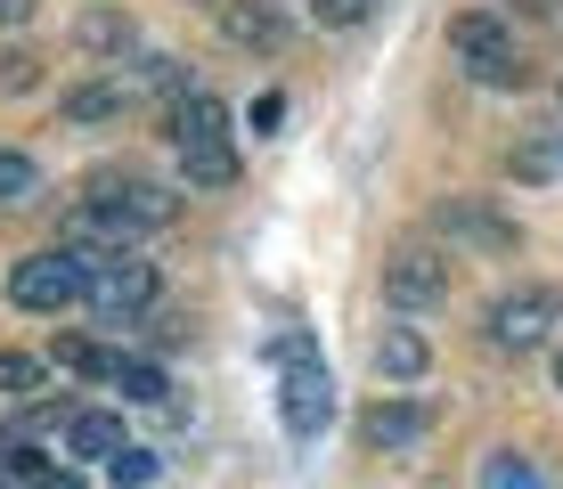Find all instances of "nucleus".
<instances>
[{"instance_id": "1", "label": "nucleus", "mask_w": 563, "mask_h": 489, "mask_svg": "<svg viewBox=\"0 0 563 489\" xmlns=\"http://www.w3.org/2000/svg\"><path fill=\"white\" fill-rule=\"evenodd\" d=\"M450 57H457V74L465 82H482V90H522V49H515V33L498 25L490 9H465L450 16Z\"/></svg>"}, {"instance_id": "21", "label": "nucleus", "mask_w": 563, "mask_h": 489, "mask_svg": "<svg viewBox=\"0 0 563 489\" xmlns=\"http://www.w3.org/2000/svg\"><path fill=\"white\" fill-rule=\"evenodd\" d=\"M25 196H42V171H33V155L0 147V204H25Z\"/></svg>"}, {"instance_id": "18", "label": "nucleus", "mask_w": 563, "mask_h": 489, "mask_svg": "<svg viewBox=\"0 0 563 489\" xmlns=\"http://www.w3.org/2000/svg\"><path fill=\"white\" fill-rule=\"evenodd\" d=\"M180 171H188V188H229V180H238V147H188L180 155Z\"/></svg>"}, {"instance_id": "4", "label": "nucleus", "mask_w": 563, "mask_h": 489, "mask_svg": "<svg viewBox=\"0 0 563 489\" xmlns=\"http://www.w3.org/2000/svg\"><path fill=\"white\" fill-rule=\"evenodd\" d=\"M384 302H400V310H433V302H450V253H433V245H400L393 262H384Z\"/></svg>"}, {"instance_id": "16", "label": "nucleus", "mask_w": 563, "mask_h": 489, "mask_svg": "<svg viewBox=\"0 0 563 489\" xmlns=\"http://www.w3.org/2000/svg\"><path fill=\"white\" fill-rule=\"evenodd\" d=\"M74 42H82L90 57H123L131 42H140V25H131V16H123V9H90V16H82V25H74Z\"/></svg>"}, {"instance_id": "9", "label": "nucleus", "mask_w": 563, "mask_h": 489, "mask_svg": "<svg viewBox=\"0 0 563 489\" xmlns=\"http://www.w3.org/2000/svg\"><path fill=\"white\" fill-rule=\"evenodd\" d=\"M433 433V408H417V400H376L360 416V448H409Z\"/></svg>"}, {"instance_id": "23", "label": "nucleus", "mask_w": 563, "mask_h": 489, "mask_svg": "<svg viewBox=\"0 0 563 489\" xmlns=\"http://www.w3.org/2000/svg\"><path fill=\"white\" fill-rule=\"evenodd\" d=\"M42 391V359H25V351H0V400H33Z\"/></svg>"}, {"instance_id": "15", "label": "nucleus", "mask_w": 563, "mask_h": 489, "mask_svg": "<svg viewBox=\"0 0 563 489\" xmlns=\"http://www.w3.org/2000/svg\"><path fill=\"white\" fill-rule=\"evenodd\" d=\"M0 489H82V481H74V465L42 457V448H16V457L0 465Z\"/></svg>"}, {"instance_id": "17", "label": "nucleus", "mask_w": 563, "mask_h": 489, "mask_svg": "<svg viewBox=\"0 0 563 489\" xmlns=\"http://www.w3.org/2000/svg\"><path fill=\"white\" fill-rule=\"evenodd\" d=\"M507 171H515V180H555V171H563V131H531V140H515Z\"/></svg>"}, {"instance_id": "5", "label": "nucleus", "mask_w": 563, "mask_h": 489, "mask_svg": "<svg viewBox=\"0 0 563 489\" xmlns=\"http://www.w3.org/2000/svg\"><path fill=\"white\" fill-rule=\"evenodd\" d=\"M278 416H286V433L295 441H319L327 433V416H335V384H327V367L319 359H295V367H278Z\"/></svg>"}, {"instance_id": "25", "label": "nucleus", "mask_w": 563, "mask_h": 489, "mask_svg": "<svg viewBox=\"0 0 563 489\" xmlns=\"http://www.w3.org/2000/svg\"><path fill=\"white\" fill-rule=\"evenodd\" d=\"M107 474H114V489H147V481H155V457H147V448H123Z\"/></svg>"}, {"instance_id": "10", "label": "nucleus", "mask_w": 563, "mask_h": 489, "mask_svg": "<svg viewBox=\"0 0 563 489\" xmlns=\"http://www.w3.org/2000/svg\"><path fill=\"white\" fill-rule=\"evenodd\" d=\"M424 367H433V343H424L417 326H384L376 335V376L384 384H417Z\"/></svg>"}, {"instance_id": "7", "label": "nucleus", "mask_w": 563, "mask_h": 489, "mask_svg": "<svg viewBox=\"0 0 563 489\" xmlns=\"http://www.w3.org/2000/svg\"><path fill=\"white\" fill-rule=\"evenodd\" d=\"M548 326H555V293L548 286H515V293L490 302V343L498 351H539Z\"/></svg>"}, {"instance_id": "8", "label": "nucleus", "mask_w": 563, "mask_h": 489, "mask_svg": "<svg viewBox=\"0 0 563 489\" xmlns=\"http://www.w3.org/2000/svg\"><path fill=\"white\" fill-rule=\"evenodd\" d=\"M164 131H172V147H221L229 140V107L212 90H188V98H172V114H164Z\"/></svg>"}, {"instance_id": "6", "label": "nucleus", "mask_w": 563, "mask_h": 489, "mask_svg": "<svg viewBox=\"0 0 563 489\" xmlns=\"http://www.w3.org/2000/svg\"><path fill=\"white\" fill-rule=\"evenodd\" d=\"M131 245H140V221L123 204H107V196L66 212V253H82V262H107V253H131Z\"/></svg>"}, {"instance_id": "12", "label": "nucleus", "mask_w": 563, "mask_h": 489, "mask_svg": "<svg viewBox=\"0 0 563 489\" xmlns=\"http://www.w3.org/2000/svg\"><path fill=\"white\" fill-rule=\"evenodd\" d=\"M123 424H114V416H99V408H74V416H66V457H123Z\"/></svg>"}, {"instance_id": "3", "label": "nucleus", "mask_w": 563, "mask_h": 489, "mask_svg": "<svg viewBox=\"0 0 563 489\" xmlns=\"http://www.w3.org/2000/svg\"><path fill=\"white\" fill-rule=\"evenodd\" d=\"M90 278H82V302L99 310L107 326H131L140 310L155 302V269L140 262V253H107V262H82Z\"/></svg>"}, {"instance_id": "31", "label": "nucleus", "mask_w": 563, "mask_h": 489, "mask_svg": "<svg viewBox=\"0 0 563 489\" xmlns=\"http://www.w3.org/2000/svg\"><path fill=\"white\" fill-rule=\"evenodd\" d=\"M555 384H563V351H555Z\"/></svg>"}, {"instance_id": "19", "label": "nucleus", "mask_w": 563, "mask_h": 489, "mask_svg": "<svg viewBox=\"0 0 563 489\" xmlns=\"http://www.w3.org/2000/svg\"><path fill=\"white\" fill-rule=\"evenodd\" d=\"M114 391H123V400H140V408H155V400H164V367H155V359H114V376H107Z\"/></svg>"}, {"instance_id": "14", "label": "nucleus", "mask_w": 563, "mask_h": 489, "mask_svg": "<svg viewBox=\"0 0 563 489\" xmlns=\"http://www.w3.org/2000/svg\"><path fill=\"white\" fill-rule=\"evenodd\" d=\"M123 107H131V82H82V90L57 98V114H66V123H114Z\"/></svg>"}, {"instance_id": "20", "label": "nucleus", "mask_w": 563, "mask_h": 489, "mask_svg": "<svg viewBox=\"0 0 563 489\" xmlns=\"http://www.w3.org/2000/svg\"><path fill=\"white\" fill-rule=\"evenodd\" d=\"M482 489H539V465L522 448H490L482 457Z\"/></svg>"}, {"instance_id": "24", "label": "nucleus", "mask_w": 563, "mask_h": 489, "mask_svg": "<svg viewBox=\"0 0 563 489\" xmlns=\"http://www.w3.org/2000/svg\"><path fill=\"white\" fill-rule=\"evenodd\" d=\"M131 90H180V98H188V74H180V57H140Z\"/></svg>"}, {"instance_id": "22", "label": "nucleus", "mask_w": 563, "mask_h": 489, "mask_svg": "<svg viewBox=\"0 0 563 489\" xmlns=\"http://www.w3.org/2000/svg\"><path fill=\"white\" fill-rule=\"evenodd\" d=\"M57 367H66V376H114V359L99 343H82V335H57V351H49Z\"/></svg>"}, {"instance_id": "26", "label": "nucleus", "mask_w": 563, "mask_h": 489, "mask_svg": "<svg viewBox=\"0 0 563 489\" xmlns=\"http://www.w3.org/2000/svg\"><path fill=\"white\" fill-rule=\"evenodd\" d=\"M33 82H42V57H33V49H9V57H0V90H33Z\"/></svg>"}, {"instance_id": "27", "label": "nucleus", "mask_w": 563, "mask_h": 489, "mask_svg": "<svg viewBox=\"0 0 563 489\" xmlns=\"http://www.w3.org/2000/svg\"><path fill=\"white\" fill-rule=\"evenodd\" d=\"M310 9H319V25H367L376 0H310Z\"/></svg>"}, {"instance_id": "2", "label": "nucleus", "mask_w": 563, "mask_h": 489, "mask_svg": "<svg viewBox=\"0 0 563 489\" xmlns=\"http://www.w3.org/2000/svg\"><path fill=\"white\" fill-rule=\"evenodd\" d=\"M82 253H66V245H49V253H25V262L9 269V302L16 310H42V319H57V310H74L82 302Z\"/></svg>"}, {"instance_id": "11", "label": "nucleus", "mask_w": 563, "mask_h": 489, "mask_svg": "<svg viewBox=\"0 0 563 489\" xmlns=\"http://www.w3.org/2000/svg\"><path fill=\"white\" fill-rule=\"evenodd\" d=\"M221 33H229L238 49H278V42H286V16L269 9V0H229V9H221Z\"/></svg>"}, {"instance_id": "29", "label": "nucleus", "mask_w": 563, "mask_h": 489, "mask_svg": "<svg viewBox=\"0 0 563 489\" xmlns=\"http://www.w3.org/2000/svg\"><path fill=\"white\" fill-rule=\"evenodd\" d=\"M25 9L33 0H0V25H25Z\"/></svg>"}, {"instance_id": "13", "label": "nucleus", "mask_w": 563, "mask_h": 489, "mask_svg": "<svg viewBox=\"0 0 563 489\" xmlns=\"http://www.w3.org/2000/svg\"><path fill=\"white\" fill-rule=\"evenodd\" d=\"M441 229L465 237V245H515V229L498 221V212H482L474 196H450V204H441Z\"/></svg>"}, {"instance_id": "30", "label": "nucleus", "mask_w": 563, "mask_h": 489, "mask_svg": "<svg viewBox=\"0 0 563 489\" xmlns=\"http://www.w3.org/2000/svg\"><path fill=\"white\" fill-rule=\"evenodd\" d=\"M205 9H212V16H221V9H229V0H205Z\"/></svg>"}, {"instance_id": "28", "label": "nucleus", "mask_w": 563, "mask_h": 489, "mask_svg": "<svg viewBox=\"0 0 563 489\" xmlns=\"http://www.w3.org/2000/svg\"><path fill=\"white\" fill-rule=\"evenodd\" d=\"M278 123H286V98H278V90L254 98V131H278Z\"/></svg>"}]
</instances>
